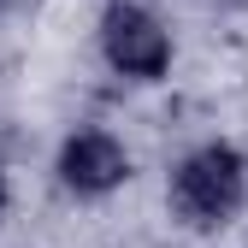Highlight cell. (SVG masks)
<instances>
[{"label":"cell","instance_id":"obj_4","mask_svg":"<svg viewBox=\"0 0 248 248\" xmlns=\"http://www.w3.org/2000/svg\"><path fill=\"white\" fill-rule=\"evenodd\" d=\"M0 201H6V177H0Z\"/></svg>","mask_w":248,"mask_h":248},{"label":"cell","instance_id":"obj_1","mask_svg":"<svg viewBox=\"0 0 248 248\" xmlns=\"http://www.w3.org/2000/svg\"><path fill=\"white\" fill-rule=\"evenodd\" d=\"M242 195H248V166H242V154L225 148V142L195 148L189 160L171 171V207H177V219L195 225V231L225 225L242 207Z\"/></svg>","mask_w":248,"mask_h":248},{"label":"cell","instance_id":"obj_2","mask_svg":"<svg viewBox=\"0 0 248 248\" xmlns=\"http://www.w3.org/2000/svg\"><path fill=\"white\" fill-rule=\"evenodd\" d=\"M101 47L112 59V71L124 77H166L171 65V36H166V24L154 18L148 6H136V0H112V6L101 12Z\"/></svg>","mask_w":248,"mask_h":248},{"label":"cell","instance_id":"obj_3","mask_svg":"<svg viewBox=\"0 0 248 248\" xmlns=\"http://www.w3.org/2000/svg\"><path fill=\"white\" fill-rule=\"evenodd\" d=\"M124 177H130V154L118 148V136H107V130L65 136V148H59V183H65V189L107 195V189H118Z\"/></svg>","mask_w":248,"mask_h":248}]
</instances>
